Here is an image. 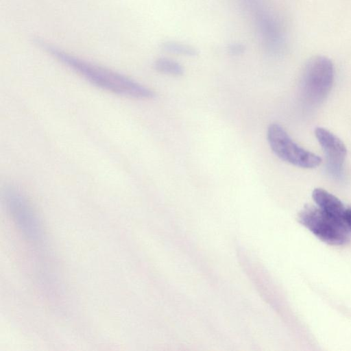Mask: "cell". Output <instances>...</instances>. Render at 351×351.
Wrapping results in <instances>:
<instances>
[{"instance_id":"obj_1","label":"cell","mask_w":351,"mask_h":351,"mask_svg":"<svg viewBox=\"0 0 351 351\" xmlns=\"http://www.w3.org/2000/svg\"><path fill=\"white\" fill-rule=\"evenodd\" d=\"M35 43L54 59L98 88L138 99H150L154 97L151 89L126 75L70 54L46 40L38 38Z\"/></svg>"},{"instance_id":"obj_2","label":"cell","mask_w":351,"mask_h":351,"mask_svg":"<svg viewBox=\"0 0 351 351\" xmlns=\"http://www.w3.org/2000/svg\"><path fill=\"white\" fill-rule=\"evenodd\" d=\"M334 73L329 58L317 56L308 60L300 81L301 96L306 105L315 106L325 99L332 86Z\"/></svg>"},{"instance_id":"obj_3","label":"cell","mask_w":351,"mask_h":351,"mask_svg":"<svg viewBox=\"0 0 351 351\" xmlns=\"http://www.w3.org/2000/svg\"><path fill=\"white\" fill-rule=\"evenodd\" d=\"M298 219L314 235L328 244L344 245L350 241L351 230L348 224L317 206H305L299 213Z\"/></svg>"},{"instance_id":"obj_4","label":"cell","mask_w":351,"mask_h":351,"mask_svg":"<svg viewBox=\"0 0 351 351\" xmlns=\"http://www.w3.org/2000/svg\"><path fill=\"white\" fill-rule=\"evenodd\" d=\"M267 138L272 152L285 162L307 169L315 168L322 162L319 156L296 144L278 123L269 125Z\"/></svg>"},{"instance_id":"obj_5","label":"cell","mask_w":351,"mask_h":351,"mask_svg":"<svg viewBox=\"0 0 351 351\" xmlns=\"http://www.w3.org/2000/svg\"><path fill=\"white\" fill-rule=\"evenodd\" d=\"M264 50L279 55L286 48V39L280 21L266 5L252 15Z\"/></svg>"},{"instance_id":"obj_6","label":"cell","mask_w":351,"mask_h":351,"mask_svg":"<svg viewBox=\"0 0 351 351\" xmlns=\"http://www.w3.org/2000/svg\"><path fill=\"white\" fill-rule=\"evenodd\" d=\"M7 208L13 220L29 239L37 240L40 228L37 217L23 194L16 187L10 186L5 192Z\"/></svg>"},{"instance_id":"obj_7","label":"cell","mask_w":351,"mask_h":351,"mask_svg":"<svg viewBox=\"0 0 351 351\" xmlns=\"http://www.w3.org/2000/svg\"><path fill=\"white\" fill-rule=\"evenodd\" d=\"M315 135L326 155L328 172L334 177L341 178L347 154L345 144L336 135L324 128H316Z\"/></svg>"},{"instance_id":"obj_8","label":"cell","mask_w":351,"mask_h":351,"mask_svg":"<svg viewBox=\"0 0 351 351\" xmlns=\"http://www.w3.org/2000/svg\"><path fill=\"white\" fill-rule=\"evenodd\" d=\"M312 197L319 208L332 217L348 223V208L336 196L325 189L317 188L313 190Z\"/></svg>"},{"instance_id":"obj_9","label":"cell","mask_w":351,"mask_h":351,"mask_svg":"<svg viewBox=\"0 0 351 351\" xmlns=\"http://www.w3.org/2000/svg\"><path fill=\"white\" fill-rule=\"evenodd\" d=\"M160 47L167 53L182 56L195 57L199 54V51L195 47L174 40H165L160 44Z\"/></svg>"},{"instance_id":"obj_10","label":"cell","mask_w":351,"mask_h":351,"mask_svg":"<svg viewBox=\"0 0 351 351\" xmlns=\"http://www.w3.org/2000/svg\"><path fill=\"white\" fill-rule=\"evenodd\" d=\"M154 67L158 72L171 76H181L184 72V67L178 62L165 57L157 58Z\"/></svg>"},{"instance_id":"obj_11","label":"cell","mask_w":351,"mask_h":351,"mask_svg":"<svg viewBox=\"0 0 351 351\" xmlns=\"http://www.w3.org/2000/svg\"><path fill=\"white\" fill-rule=\"evenodd\" d=\"M241 8L251 16L265 5V0H239Z\"/></svg>"},{"instance_id":"obj_12","label":"cell","mask_w":351,"mask_h":351,"mask_svg":"<svg viewBox=\"0 0 351 351\" xmlns=\"http://www.w3.org/2000/svg\"><path fill=\"white\" fill-rule=\"evenodd\" d=\"M228 52L230 55L238 56L243 54L246 49L245 45L241 43L235 42L228 46Z\"/></svg>"},{"instance_id":"obj_13","label":"cell","mask_w":351,"mask_h":351,"mask_svg":"<svg viewBox=\"0 0 351 351\" xmlns=\"http://www.w3.org/2000/svg\"><path fill=\"white\" fill-rule=\"evenodd\" d=\"M347 221H348V224L349 226V228H350V229L351 230V207L348 208Z\"/></svg>"}]
</instances>
